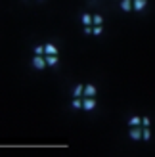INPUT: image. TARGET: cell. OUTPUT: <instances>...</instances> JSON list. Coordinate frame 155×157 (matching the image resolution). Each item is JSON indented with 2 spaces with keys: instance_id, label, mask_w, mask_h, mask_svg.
<instances>
[{
  "instance_id": "6da1fadb",
  "label": "cell",
  "mask_w": 155,
  "mask_h": 157,
  "mask_svg": "<svg viewBox=\"0 0 155 157\" xmlns=\"http://www.w3.org/2000/svg\"><path fill=\"white\" fill-rule=\"evenodd\" d=\"M96 86L94 84H84V90H82V96L84 98H94L96 96Z\"/></svg>"
},
{
  "instance_id": "7a4b0ae2",
  "label": "cell",
  "mask_w": 155,
  "mask_h": 157,
  "mask_svg": "<svg viewBox=\"0 0 155 157\" xmlns=\"http://www.w3.org/2000/svg\"><path fill=\"white\" fill-rule=\"evenodd\" d=\"M94 107H96V100L94 98H84L82 100V109L84 111H92Z\"/></svg>"
},
{
  "instance_id": "3957f363",
  "label": "cell",
  "mask_w": 155,
  "mask_h": 157,
  "mask_svg": "<svg viewBox=\"0 0 155 157\" xmlns=\"http://www.w3.org/2000/svg\"><path fill=\"white\" fill-rule=\"evenodd\" d=\"M33 67H35V69H38V71H40V69H44V67H46L44 56H35V58H33Z\"/></svg>"
},
{
  "instance_id": "277c9868",
  "label": "cell",
  "mask_w": 155,
  "mask_h": 157,
  "mask_svg": "<svg viewBox=\"0 0 155 157\" xmlns=\"http://www.w3.org/2000/svg\"><path fill=\"white\" fill-rule=\"evenodd\" d=\"M128 136L132 140H142V127H130Z\"/></svg>"
},
{
  "instance_id": "5b68a950",
  "label": "cell",
  "mask_w": 155,
  "mask_h": 157,
  "mask_svg": "<svg viewBox=\"0 0 155 157\" xmlns=\"http://www.w3.org/2000/svg\"><path fill=\"white\" fill-rule=\"evenodd\" d=\"M44 56H58V48H56L52 42L44 44Z\"/></svg>"
},
{
  "instance_id": "8992f818",
  "label": "cell",
  "mask_w": 155,
  "mask_h": 157,
  "mask_svg": "<svg viewBox=\"0 0 155 157\" xmlns=\"http://www.w3.org/2000/svg\"><path fill=\"white\" fill-rule=\"evenodd\" d=\"M146 6H148V0H132V10L136 12H142Z\"/></svg>"
},
{
  "instance_id": "52a82bcc",
  "label": "cell",
  "mask_w": 155,
  "mask_h": 157,
  "mask_svg": "<svg viewBox=\"0 0 155 157\" xmlns=\"http://www.w3.org/2000/svg\"><path fill=\"white\" fill-rule=\"evenodd\" d=\"M44 61H46V67H54V65H58V61H59V58L58 56H44Z\"/></svg>"
},
{
  "instance_id": "ba28073f",
  "label": "cell",
  "mask_w": 155,
  "mask_h": 157,
  "mask_svg": "<svg viewBox=\"0 0 155 157\" xmlns=\"http://www.w3.org/2000/svg\"><path fill=\"white\" fill-rule=\"evenodd\" d=\"M121 10L123 12H130L132 10V0H121Z\"/></svg>"
},
{
  "instance_id": "9c48e42d",
  "label": "cell",
  "mask_w": 155,
  "mask_h": 157,
  "mask_svg": "<svg viewBox=\"0 0 155 157\" xmlns=\"http://www.w3.org/2000/svg\"><path fill=\"white\" fill-rule=\"evenodd\" d=\"M82 90H84V84H77L73 90V98H82Z\"/></svg>"
},
{
  "instance_id": "30bf717a",
  "label": "cell",
  "mask_w": 155,
  "mask_h": 157,
  "mask_svg": "<svg viewBox=\"0 0 155 157\" xmlns=\"http://www.w3.org/2000/svg\"><path fill=\"white\" fill-rule=\"evenodd\" d=\"M128 127H142V117H132L128 121Z\"/></svg>"
},
{
  "instance_id": "8fae6325",
  "label": "cell",
  "mask_w": 155,
  "mask_h": 157,
  "mask_svg": "<svg viewBox=\"0 0 155 157\" xmlns=\"http://www.w3.org/2000/svg\"><path fill=\"white\" fill-rule=\"evenodd\" d=\"M92 25H104V17H102L100 13L92 15Z\"/></svg>"
},
{
  "instance_id": "7c38bea8",
  "label": "cell",
  "mask_w": 155,
  "mask_h": 157,
  "mask_svg": "<svg viewBox=\"0 0 155 157\" xmlns=\"http://www.w3.org/2000/svg\"><path fill=\"white\" fill-rule=\"evenodd\" d=\"M151 138V130L149 127H142V140H149Z\"/></svg>"
},
{
  "instance_id": "4fadbf2b",
  "label": "cell",
  "mask_w": 155,
  "mask_h": 157,
  "mask_svg": "<svg viewBox=\"0 0 155 157\" xmlns=\"http://www.w3.org/2000/svg\"><path fill=\"white\" fill-rule=\"evenodd\" d=\"M82 25H92V15L90 13H82Z\"/></svg>"
},
{
  "instance_id": "5bb4252c",
  "label": "cell",
  "mask_w": 155,
  "mask_h": 157,
  "mask_svg": "<svg viewBox=\"0 0 155 157\" xmlns=\"http://www.w3.org/2000/svg\"><path fill=\"white\" fill-rule=\"evenodd\" d=\"M73 107L75 109H82V98H73Z\"/></svg>"
},
{
  "instance_id": "9a60e30c",
  "label": "cell",
  "mask_w": 155,
  "mask_h": 157,
  "mask_svg": "<svg viewBox=\"0 0 155 157\" xmlns=\"http://www.w3.org/2000/svg\"><path fill=\"white\" fill-rule=\"evenodd\" d=\"M102 31H104L102 25H94L92 27V35H102Z\"/></svg>"
},
{
  "instance_id": "2e32d148",
  "label": "cell",
  "mask_w": 155,
  "mask_h": 157,
  "mask_svg": "<svg viewBox=\"0 0 155 157\" xmlns=\"http://www.w3.org/2000/svg\"><path fill=\"white\" fill-rule=\"evenodd\" d=\"M35 56H44V46H36V48H35Z\"/></svg>"
},
{
  "instance_id": "e0dca14e",
  "label": "cell",
  "mask_w": 155,
  "mask_h": 157,
  "mask_svg": "<svg viewBox=\"0 0 155 157\" xmlns=\"http://www.w3.org/2000/svg\"><path fill=\"white\" fill-rule=\"evenodd\" d=\"M149 117H142V127H149Z\"/></svg>"
},
{
  "instance_id": "ac0fdd59",
  "label": "cell",
  "mask_w": 155,
  "mask_h": 157,
  "mask_svg": "<svg viewBox=\"0 0 155 157\" xmlns=\"http://www.w3.org/2000/svg\"><path fill=\"white\" fill-rule=\"evenodd\" d=\"M84 35H92V25H84Z\"/></svg>"
}]
</instances>
